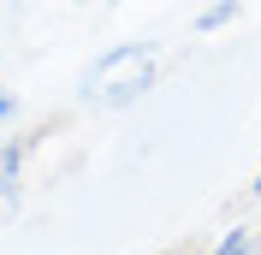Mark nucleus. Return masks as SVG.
I'll list each match as a JSON object with an SVG mask.
<instances>
[{
  "mask_svg": "<svg viewBox=\"0 0 261 255\" xmlns=\"http://www.w3.org/2000/svg\"><path fill=\"white\" fill-rule=\"evenodd\" d=\"M255 249V232H244V225H238V232H226V238H220V249L214 255H249Z\"/></svg>",
  "mask_w": 261,
  "mask_h": 255,
  "instance_id": "f257e3e1",
  "label": "nucleus"
},
{
  "mask_svg": "<svg viewBox=\"0 0 261 255\" xmlns=\"http://www.w3.org/2000/svg\"><path fill=\"white\" fill-rule=\"evenodd\" d=\"M231 18H238V0H220V6L202 12V30H220V24H231Z\"/></svg>",
  "mask_w": 261,
  "mask_h": 255,
  "instance_id": "f03ea898",
  "label": "nucleus"
},
{
  "mask_svg": "<svg viewBox=\"0 0 261 255\" xmlns=\"http://www.w3.org/2000/svg\"><path fill=\"white\" fill-rule=\"evenodd\" d=\"M6 113H12V95H0V119H6Z\"/></svg>",
  "mask_w": 261,
  "mask_h": 255,
  "instance_id": "7ed1b4c3",
  "label": "nucleus"
},
{
  "mask_svg": "<svg viewBox=\"0 0 261 255\" xmlns=\"http://www.w3.org/2000/svg\"><path fill=\"white\" fill-rule=\"evenodd\" d=\"M249 190H255V196H261V178H255V184H249Z\"/></svg>",
  "mask_w": 261,
  "mask_h": 255,
  "instance_id": "20e7f679",
  "label": "nucleus"
},
{
  "mask_svg": "<svg viewBox=\"0 0 261 255\" xmlns=\"http://www.w3.org/2000/svg\"><path fill=\"white\" fill-rule=\"evenodd\" d=\"M172 255H190V249H172Z\"/></svg>",
  "mask_w": 261,
  "mask_h": 255,
  "instance_id": "39448f33",
  "label": "nucleus"
}]
</instances>
